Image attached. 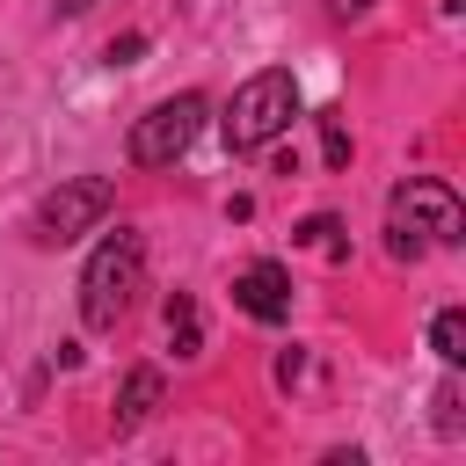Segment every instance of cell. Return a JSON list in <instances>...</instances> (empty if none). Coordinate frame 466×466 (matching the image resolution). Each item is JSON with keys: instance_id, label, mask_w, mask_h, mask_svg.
Listing matches in <instances>:
<instances>
[{"instance_id": "cell-1", "label": "cell", "mask_w": 466, "mask_h": 466, "mask_svg": "<svg viewBox=\"0 0 466 466\" xmlns=\"http://www.w3.org/2000/svg\"><path fill=\"white\" fill-rule=\"evenodd\" d=\"M451 240H466V211H459L451 182L408 175V182L386 197V248H393L400 262H415L422 248H451Z\"/></svg>"}, {"instance_id": "cell-2", "label": "cell", "mask_w": 466, "mask_h": 466, "mask_svg": "<svg viewBox=\"0 0 466 466\" xmlns=\"http://www.w3.org/2000/svg\"><path fill=\"white\" fill-rule=\"evenodd\" d=\"M138 284H146V240H138L131 226H116V233L87 255V269H80V320H87V328H116V320L131 313Z\"/></svg>"}, {"instance_id": "cell-3", "label": "cell", "mask_w": 466, "mask_h": 466, "mask_svg": "<svg viewBox=\"0 0 466 466\" xmlns=\"http://www.w3.org/2000/svg\"><path fill=\"white\" fill-rule=\"evenodd\" d=\"M291 116H299V80H291L284 66H269V73H255V80H240V87H233V102H226L218 131H226V146H233V153H262L269 138H284V131H291Z\"/></svg>"}, {"instance_id": "cell-4", "label": "cell", "mask_w": 466, "mask_h": 466, "mask_svg": "<svg viewBox=\"0 0 466 466\" xmlns=\"http://www.w3.org/2000/svg\"><path fill=\"white\" fill-rule=\"evenodd\" d=\"M109 204H116V182H109V175H73V182H58V189L36 204L29 233H36L44 248H66V240L95 233V226L109 218Z\"/></svg>"}, {"instance_id": "cell-5", "label": "cell", "mask_w": 466, "mask_h": 466, "mask_svg": "<svg viewBox=\"0 0 466 466\" xmlns=\"http://www.w3.org/2000/svg\"><path fill=\"white\" fill-rule=\"evenodd\" d=\"M204 95H167V102H153L138 124H131V160L138 167H175L182 153H189V138L204 131Z\"/></svg>"}, {"instance_id": "cell-6", "label": "cell", "mask_w": 466, "mask_h": 466, "mask_svg": "<svg viewBox=\"0 0 466 466\" xmlns=\"http://www.w3.org/2000/svg\"><path fill=\"white\" fill-rule=\"evenodd\" d=\"M233 306H240L248 320H262V328L291 320V269H284V262H248V269L233 277Z\"/></svg>"}, {"instance_id": "cell-7", "label": "cell", "mask_w": 466, "mask_h": 466, "mask_svg": "<svg viewBox=\"0 0 466 466\" xmlns=\"http://www.w3.org/2000/svg\"><path fill=\"white\" fill-rule=\"evenodd\" d=\"M153 408H160V371H153V364H138V371L124 379V393H116V430H138Z\"/></svg>"}, {"instance_id": "cell-8", "label": "cell", "mask_w": 466, "mask_h": 466, "mask_svg": "<svg viewBox=\"0 0 466 466\" xmlns=\"http://www.w3.org/2000/svg\"><path fill=\"white\" fill-rule=\"evenodd\" d=\"M167 342H175V357H197L204 350V328H197V299L189 291L167 299Z\"/></svg>"}, {"instance_id": "cell-9", "label": "cell", "mask_w": 466, "mask_h": 466, "mask_svg": "<svg viewBox=\"0 0 466 466\" xmlns=\"http://www.w3.org/2000/svg\"><path fill=\"white\" fill-rule=\"evenodd\" d=\"M430 350H437L444 364H466V313H459V306H444V313L430 320Z\"/></svg>"}, {"instance_id": "cell-10", "label": "cell", "mask_w": 466, "mask_h": 466, "mask_svg": "<svg viewBox=\"0 0 466 466\" xmlns=\"http://www.w3.org/2000/svg\"><path fill=\"white\" fill-rule=\"evenodd\" d=\"M299 240L320 248V255H342V248H350V240H342V218H328V211H313V218L299 226Z\"/></svg>"}, {"instance_id": "cell-11", "label": "cell", "mask_w": 466, "mask_h": 466, "mask_svg": "<svg viewBox=\"0 0 466 466\" xmlns=\"http://www.w3.org/2000/svg\"><path fill=\"white\" fill-rule=\"evenodd\" d=\"M320 153H328V167H350V131L335 109H320Z\"/></svg>"}, {"instance_id": "cell-12", "label": "cell", "mask_w": 466, "mask_h": 466, "mask_svg": "<svg viewBox=\"0 0 466 466\" xmlns=\"http://www.w3.org/2000/svg\"><path fill=\"white\" fill-rule=\"evenodd\" d=\"M459 422H466V415H459V386H437V430L459 437Z\"/></svg>"}, {"instance_id": "cell-13", "label": "cell", "mask_w": 466, "mask_h": 466, "mask_svg": "<svg viewBox=\"0 0 466 466\" xmlns=\"http://www.w3.org/2000/svg\"><path fill=\"white\" fill-rule=\"evenodd\" d=\"M138 51H146V36H116L109 44V66H138Z\"/></svg>"}, {"instance_id": "cell-14", "label": "cell", "mask_w": 466, "mask_h": 466, "mask_svg": "<svg viewBox=\"0 0 466 466\" xmlns=\"http://www.w3.org/2000/svg\"><path fill=\"white\" fill-rule=\"evenodd\" d=\"M364 7H371V0H335V15H364Z\"/></svg>"}, {"instance_id": "cell-15", "label": "cell", "mask_w": 466, "mask_h": 466, "mask_svg": "<svg viewBox=\"0 0 466 466\" xmlns=\"http://www.w3.org/2000/svg\"><path fill=\"white\" fill-rule=\"evenodd\" d=\"M51 7H58V15H80V7H95V0H51Z\"/></svg>"}]
</instances>
